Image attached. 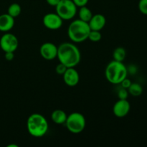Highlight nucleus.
<instances>
[{"label":"nucleus","instance_id":"nucleus-15","mask_svg":"<svg viewBox=\"0 0 147 147\" xmlns=\"http://www.w3.org/2000/svg\"><path fill=\"white\" fill-rule=\"evenodd\" d=\"M78 16L80 20L86 22H88L93 16V13L88 7H87L86 6H83V7H80Z\"/></svg>","mask_w":147,"mask_h":147},{"label":"nucleus","instance_id":"nucleus-17","mask_svg":"<svg viewBox=\"0 0 147 147\" xmlns=\"http://www.w3.org/2000/svg\"><path fill=\"white\" fill-rule=\"evenodd\" d=\"M126 56V52L123 47H116L113 52V58L116 61L123 62Z\"/></svg>","mask_w":147,"mask_h":147},{"label":"nucleus","instance_id":"nucleus-6","mask_svg":"<svg viewBox=\"0 0 147 147\" xmlns=\"http://www.w3.org/2000/svg\"><path fill=\"white\" fill-rule=\"evenodd\" d=\"M55 8L56 13L63 20H72L77 14L78 7L73 0H60Z\"/></svg>","mask_w":147,"mask_h":147},{"label":"nucleus","instance_id":"nucleus-12","mask_svg":"<svg viewBox=\"0 0 147 147\" xmlns=\"http://www.w3.org/2000/svg\"><path fill=\"white\" fill-rule=\"evenodd\" d=\"M88 25L90 30L100 31L104 28L106 24V19L104 15L101 14H93L91 19L88 22Z\"/></svg>","mask_w":147,"mask_h":147},{"label":"nucleus","instance_id":"nucleus-24","mask_svg":"<svg viewBox=\"0 0 147 147\" xmlns=\"http://www.w3.org/2000/svg\"><path fill=\"white\" fill-rule=\"evenodd\" d=\"M89 0H73V2L75 3L76 6L78 7H81L83 6L87 5L88 2Z\"/></svg>","mask_w":147,"mask_h":147},{"label":"nucleus","instance_id":"nucleus-4","mask_svg":"<svg viewBox=\"0 0 147 147\" xmlns=\"http://www.w3.org/2000/svg\"><path fill=\"white\" fill-rule=\"evenodd\" d=\"M128 68L123 62L113 60L107 65L105 70V76L111 84H120L124 78H127Z\"/></svg>","mask_w":147,"mask_h":147},{"label":"nucleus","instance_id":"nucleus-21","mask_svg":"<svg viewBox=\"0 0 147 147\" xmlns=\"http://www.w3.org/2000/svg\"><path fill=\"white\" fill-rule=\"evenodd\" d=\"M129 91H128V89L123 88H121L120 90L118 92V97L119 99H121V100H126L129 97Z\"/></svg>","mask_w":147,"mask_h":147},{"label":"nucleus","instance_id":"nucleus-18","mask_svg":"<svg viewBox=\"0 0 147 147\" xmlns=\"http://www.w3.org/2000/svg\"><path fill=\"white\" fill-rule=\"evenodd\" d=\"M22 12V7L17 3H13L9 7L8 10H7V13L11 16L12 17L15 18L20 16V14Z\"/></svg>","mask_w":147,"mask_h":147},{"label":"nucleus","instance_id":"nucleus-2","mask_svg":"<svg viewBox=\"0 0 147 147\" xmlns=\"http://www.w3.org/2000/svg\"><path fill=\"white\" fill-rule=\"evenodd\" d=\"M47 120L43 115L34 113L30 115L27 121V129L29 134L35 138L44 136L48 131Z\"/></svg>","mask_w":147,"mask_h":147},{"label":"nucleus","instance_id":"nucleus-16","mask_svg":"<svg viewBox=\"0 0 147 147\" xmlns=\"http://www.w3.org/2000/svg\"><path fill=\"white\" fill-rule=\"evenodd\" d=\"M128 91L129 94L131 95L134 97H138L143 93V88L139 83H132L128 88Z\"/></svg>","mask_w":147,"mask_h":147},{"label":"nucleus","instance_id":"nucleus-7","mask_svg":"<svg viewBox=\"0 0 147 147\" xmlns=\"http://www.w3.org/2000/svg\"><path fill=\"white\" fill-rule=\"evenodd\" d=\"M18 39L11 33H4L0 38V47L4 53L6 52L14 53L18 48Z\"/></svg>","mask_w":147,"mask_h":147},{"label":"nucleus","instance_id":"nucleus-26","mask_svg":"<svg viewBox=\"0 0 147 147\" xmlns=\"http://www.w3.org/2000/svg\"><path fill=\"white\" fill-rule=\"evenodd\" d=\"M60 0H46V1H47V3L49 5L55 7L57 5V4L60 2Z\"/></svg>","mask_w":147,"mask_h":147},{"label":"nucleus","instance_id":"nucleus-20","mask_svg":"<svg viewBox=\"0 0 147 147\" xmlns=\"http://www.w3.org/2000/svg\"><path fill=\"white\" fill-rule=\"evenodd\" d=\"M139 9L142 14L147 15V0H139Z\"/></svg>","mask_w":147,"mask_h":147},{"label":"nucleus","instance_id":"nucleus-1","mask_svg":"<svg viewBox=\"0 0 147 147\" xmlns=\"http://www.w3.org/2000/svg\"><path fill=\"white\" fill-rule=\"evenodd\" d=\"M57 57L67 67H75L80 63L81 54L78 47L72 42H63L57 47Z\"/></svg>","mask_w":147,"mask_h":147},{"label":"nucleus","instance_id":"nucleus-27","mask_svg":"<svg viewBox=\"0 0 147 147\" xmlns=\"http://www.w3.org/2000/svg\"><path fill=\"white\" fill-rule=\"evenodd\" d=\"M7 146H8V147H17L18 146H17V145H16V144H10V145H8Z\"/></svg>","mask_w":147,"mask_h":147},{"label":"nucleus","instance_id":"nucleus-10","mask_svg":"<svg viewBox=\"0 0 147 147\" xmlns=\"http://www.w3.org/2000/svg\"><path fill=\"white\" fill-rule=\"evenodd\" d=\"M131 109L130 103L126 100L119 99V100L115 103L113 107V113L116 117L123 118L129 114Z\"/></svg>","mask_w":147,"mask_h":147},{"label":"nucleus","instance_id":"nucleus-11","mask_svg":"<svg viewBox=\"0 0 147 147\" xmlns=\"http://www.w3.org/2000/svg\"><path fill=\"white\" fill-rule=\"evenodd\" d=\"M63 76L65 83L70 87H75L80 81V76L75 67H67Z\"/></svg>","mask_w":147,"mask_h":147},{"label":"nucleus","instance_id":"nucleus-14","mask_svg":"<svg viewBox=\"0 0 147 147\" xmlns=\"http://www.w3.org/2000/svg\"><path fill=\"white\" fill-rule=\"evenodd\" d=\"M67 114L65 112L60 109L55 110L52 113L51 119L52 121L56 124H63L65 123L66 119H67Z\"/></svg>","mask_w":147,"mask_h":147},{"label":"nucleus","instance_id":"nucleus-5","mask_svg":"<svg viewBox=\"0 0 147 147\" xmlns=\"http://www.w3.org/2000/svg\"><path fill=\"white\" fill-rule=\"evenodd\" d=\"M65 124L69 131L78 134L85 130L86 126V118L79 112H73L67 116Z\"/></svg>","mask_w":147,"mask_h":147},{"label":"nucleus","instance_id":"nucleus-25","mask_svg":"<svg viewBox=\"0 0 147 147\" xmlns=\"http://www.w3.org/2000/svg\"><path fill=\"white\" fill-rule=\"evenodd\" d=\"M6 60L7 61H11L14 58V54L13 52H6L5 55H4Z\"/></svg>","mask_w":147,"mask_h":147},{"label":"nucleus","instance_id":"nucleus-3","mask_svg":"<svg viewBox=\"0 0 147 147\" xmlns=\"http://www.w3.org/2000/svg\"><path fill=\"white\" fill-rule=\"evenodd\" d=\"M90 32L88 23L78 19L71 22L67 28V35L73 42H83L88 40Z\"/></svg>","mask_w":147,"mask_h":147},{"label":"nucleus","instance_id":"nucleus-8","mask_svg":"<svg viewBox=\"0 0 147 147\" xmlns=\"http://www.w3.org/2000/svg\"><path fill=\"white\" fill-rule=\"evenodd\" d=\"M42 22L48 30H57L63 26V20L57 13H48L44 16Z\"/></svg>","mask_w":147,"mask_h":147},{"label":"nucleus","instance_id":"nucleus-19","mask_svg":"<svg viewBox=\"0 0 147 147\" xmlns=\"http://www.w3.org/2000/svg\"><path fill=\"white\" fill-rule=\"evenodd\" d=\"M102 38V34L100 33V31H97V30H90L89 33L88 38V40H90V41L93 42H97L100 41Z\"/></svg>","mask_w":147,"mask_h":147},{"label":"nucleus","instance_id":"nucleus-9","mask_svg":"<svg viewBox=\"0 0 147 147\" xmlns=\"http://www.w3.org/2000/svg\"><path fill=\"white\" fill-rule=\"evenodd\" d=\"M40 53L45 60H54L57 57V47L53 42H45L40 47Z\"/></svg>","mask_w":147,"mask_h":147},{"label":"nucleus","instance_id":"nucleus-23","mask_svg":"<svg viewBox=\"0 0 147 147\" xmlns=\"http://www.w3.org/2000/svg\"><path fill=\"white\" fill-rule=\"evenodd\" d=\"M131 83H132V82L131 81V80H129V78H124L121 82L120 84L121 85V88L128 89L129 88V86H131Z\"/></svg>","mask_w":147,"mask_h":147},{"label":"nucleus","instance_id":"nucleus-22","mask_svg":"<svg viewBox=\"0 0 147 147\" xmlns=\"http://www.w3.org/2000/svg\"><path fill=\"white\" fill-rule=\"evenodd\" d=\"M67 68V67H66L65 65L62 64V63H60L58 65H57V66H56L55 71H56V73H57L58 75L63 76V75L65 73V72L66 71Z\"/></svg>","mask_w":147,"mask_h":147},{"label":"nucleus","instance_id":"nucleus-13","mask_svg":"<svg viewBox=\"0 0 147 147\" xmlns=\"http://www.w3.org/2000/svg\"><path fill=\"white\" fill-rule=\"evenodd\" d=\"M14 26V18L8 13L0 15V31L7 32Z\"/></svg>","mask_w":147,"mask_h":147}]
</instances>
